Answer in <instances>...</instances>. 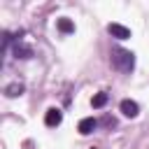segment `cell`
Listing matches in <instances>:
<instances>
[{"label":"cell","mask_w":149,"mask_h":149,"mask_svg":"<svg viewBox=\"0 0 149 149\" xmlns=\"http://www.w3.org/2000/svg\"><path fill=\"white\" fill-rule=\"evenodd\" d=\"M109 61H112V68L119 70V72H123V74L133 72V68H135V54L128 51V49H121V47H114L112 49Z\"/></svg>","instance_id":"cell-1"},{"label":"cell","mask_w":149,"mask_h":149,"mask_svg":"<svg viewBox=\"0 0 149 149\" xmlns=\"http://www.w3.org/2000/svg\"><path fill=\"white\" fill-rule=\"evenodd\" d=\"M12 54H14V58H30V56H33V47L23 44V40L19 37V40H14V44H12Z\"/></svg>","instance_id":"cell-2"},{"label":"cell","mask_w":149,"mask_h":149,"mask_svg":"<svg viewBox=\"0 0 149 149\" xmlns=\"http://www.w3.org/2000/svg\"><path fill=\"white\" fill-rule=\"evenodd\" d=\"M119 109H121V114H123V116H128V119H133V116H137V114H140V105H137L135 100H130V98H123V100H121V105H119Z\"/></svg>","instance_id":"cell-3"},{"label":"cell","mask_w":149,"mask_h":149,"mask_svg":"<svg viewBox=\"0 0 149 149\" xmlns=\"http://www.w3.org/2000/svg\"><path fill=\"white\" fill-rule=\"evenodd\" d=\"M61 121H63V112L58 107H49L47 114H44V123L49 128H56V126H61Z\"/></svg>","instance_id":"cell-4"},{"label":"cell","mask_w":149,"mask_h":149,"mask_svg":"<svg viewBox=\"0 0 149 149\" xmlns=\"http://www.w3.org/2000/svg\"><path fill=\"white\" fill-rule=\"evenodd\" d=\"M107 33H109L112 37H116V40H128V37H130V30H128L126 26H121V23H109V26H107Z\"/></svg>","instance_id":"cell-5"},{"label":"cell","mask_w":149,"mask_h":149,"mask_svg":"<svg viewBox=\"0 0 149 149\" xmlns=\"http://www.w3.org/2000/svg\"><path fill=\"white\" fill-rule=\"evenodd\" d=\"M95 128H98V121H95L93 116H86V119H81V121H79V126H77V130H79L81 135H91Z\"/></svg>","instance_id":"cell-6"},{"label":"cell","mask_w":149,"mask_h":149,"mask_svg":"<svg viewBox=\"0 0 149 149\" xmlns=\"http://www.w3.org/2000/svg\"><path fill=\"white\" fill-rule=\"evenodd\" d=\"M23 88H26V86H23V81H12V84H7V86H5V95H7V98H16V95H21V93H23Z\"/></svg>","instance_id":"cell-7"},{"label":"cell","mask_w":149,"mask_h":149,"mask_svg":"<svg viewBox=\"0 0 149 149\" xmlns=\"http://www.w3.org/2000/svg\"><path fill=\"white\" fill-rule=\"evenodd\" d=\"M56 28H58V30H61L63 35H70V33H74V23H72L70 19H65V16L56 21Z\"/></svg>","instance_id":"cell-8"},{"label":"cell","mask_w":149,"mask_h":149,"mask_svg":"<svg viewBox=\"0 0 149 149\" xmlns=\"http://www.w3.org/2000/svg\"><path fill=\"white\" fill-rule=\"evenodd\" d=\"M107 98H109V95H107L105 91H100V93H95V95H93V100H91V105H93V109H100V107H105V105H107Z\"/></svg>","instance_id":"cell-9"}]
</instances>
